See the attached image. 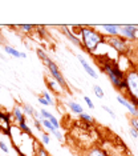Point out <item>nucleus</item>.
<instances>
[{
  "instance_id": "nucleus-1",
  "label": "nucleus",
  "mask_w": 138,
  "mask_h": 156,
  "mask_svg": "<svg viewBox=\"0 0 138 156\" xmlns=\"http://www.w3.org/2000/svg\"><path fill=\"white\" fill-rule=\"evenodd\" d=\"M100 68L102 69V72L109 77V80L112 81L113 87L117 88L118 91L126 92V84H125V72H122L119 69V67L117 66L116 62H113L110 59H100Z\"/></svg>"
},
{
  "instance_id": "nucleus-2",
  "label": "nucleus",
  "mask_w": 138,
  "mask_h": 156,
  "mask_svg": "<svg viewBox=\"0 0 138 156\" xmlns=\"http://www.w3.org/2000/svg\"><path fill=\"white\" fill-rule=\"evenodd\" d=\"M80 34H81V43L82 48L89 54L96 52V49L100 47L101 44L105 43L104 35L98 31H96L93 27H80Z\"/></svg>"
},
{
  "instance_id": "nucleus-3",
  "label": "nucleus",
  "mask_w": 138,
  "mask_h": 156,
  "mask_svg": "<svg viewBox=\"0 0 138 156\" xmlns=\"http://www.w3.org/2000/svg\"><path fill=\"white\" fill-rule=\"evenodd\" d=\"M36 54H37L39 58H40L42 62H44V64L47 66V68L49 69V72H51L52 77H53V79H55L56 81H57L59 86L61 87V88H68V86H66V81H65V79H64L61 71L59 69L57 64H56V63L53 62V60L48 56L47 52H45L44 49H41V48H37V49H36Z\"/></svg>"
},
{
  "instance_id": "nucleus-4",
  "label": "nucleus",
  "mask_w": 138,
  "mask_h": 156,
  "mask_svg": "<svg viewBox=\"0 0 138 156\" xmlns=\"http://www.w3.org/2000/svg\"><path fill=\"white\" fill-rule=\"evenodd\" d=\"M125 84H126V94L129 98H134L138 100V69L133 68L125 73Z\"/></svg>"
},
{
  "instance_id": "nucleus-5",
  "label": "nucleus",
  "mask_w": 138,
  "mask_h": 156,
  "mask_svg": "<svg viewBox=\"0 0 138 156\" xmlns=\"http://www.w3.org/2000/svg\"><path fill=\"white\" fill-rule=\"evenodd\" d=\"M104 40L109 47H112L116 52H118L119 55H126L127 51H129L127 40H125V39L121 37L119 35H117V36H105Z\"/></svg>"
},
{
  "instance_id": "nucleus-6",
  "label": "nucleus",
  "mask_w": 138,
  "mask_h": 156,
  "mask_svg": "<svg viewBox=\"0 0 138 156\" xmlns=\"http://www.w3.org/2000/svg\"><path fill=\"white\" fill-rule=\"evenodd\" d=\"M119 36L125 40H138V26L133 24H123L119 26Z\"/></svg>"
},
{
  "instance_id": "nucleus-7",
  "label": "nucleus",
  "mask_w": 138,
  "mask_h": 156,
  "mask_svg": "<svg viewBox=\"0 0 138 156\" xmlns=\"http://www.w3.org/2000/svg\"><path fill=\"white\" fill-rule=\"evenodd\" d=\"M116 99H117V101H118L119 104L123 105V107L127 109V112H129L130 115L133 116V118H138V108H137V107H134V105H133L129 100H127L125 96H122V95L119 94V95H117V98H116Z\"/></svg>"
},
{
  "instance_id": "nucleus-8",
  "label": "nucleus",
  "mask_w": 138,
  "mask_h": 156,
  "mask_svg": "<svg viewBox=\"0 0 138 156\" xmlns=\"http://www.w3.org/2000/svg\"><path fill=\"white\" fill-rule=\"evenodd\" d=\"M77 59H79L80 64L82 66V68L85 69V72H86L88 75H89L90 77H93V79H98V73L93 69V67H92L89 63H88V60L85 59L82 55H80V54H79V55H77Z\"/></svg>"
},
{
  "instance_id": "nucleus-9",
  "label": "nucleus",
  "mask_w": 138,
  "mask_h": 156,
  "mask_svg": "<svg viewBox=\"0 0 138 156\" xmlns=\"http://www.w3.org/2000/svg\"><path fill=\"white\" fill-rule=\"evenodd\" d=\"M61 30H62V34L66 36V39H68L69 41H72V43L76 45V47H80V48H82V43H81V40H80V37H77L76 35H74L72 31H70V28L68 26H62L61 27Z\"/></svg>"
},
{
  "instance_id": "nucleus-10",
  "label": "nucleus",
  "mask_w": 138,
  "mask_h": 156,
  "mask_svg": "<svg viewBox=\"0 0 138 156\" xmlns=\"http://www.w3.org/2000/svg\"><path fill=\"white\" fill-rule=\"evenodd\" d=\"M102 30L106 34V36H117V35H119V26H117V24H104Z\"/></svg>"
},
{
  "instance_id": "nucleus-11",
  "label": "nucleus",
  "mask_w": 138,
  "mask_h": 156,
  "mask_svg": "<svg viewBox=\"0 0 138 156\" xmlns=\"http://www.w3.org/2000/svg\"><path fill=\"white\" fill-rule=\"evenodd\" d=\"M86 156H109V155L106 154L104 148L98 147V145H93L86 151Z\"/></svg>"
},
{
  "instance_id": "nucleus-12",
  "label": "nucleus",
  "mask_w": 138,
  "mask_h": 156,
  "mask_svg": "<svg viewBox=\"0 0 138 156\" xmlns=\"http://www.w3.org/2000/svg\"><path fill=\"white\" fill-rule=\"evenodd\" d=\"M66 105H68V108H69L73 113H76V115H80V113H82V112H84V108H82V105H81L80 103H76V101L69 100Z\"/></svg>"
},
{
  "instance_id": "nucleus-13",
  "label": "nucleus",
  "mask_w": 138,
  "mask_h": 156,
  "mask_svg": "<svg viewBox=\"0 0 138 156\" xmlns=\"http://www.w3.org/2000/svg\"><path fill=\"white\" fill-rule=\"evenodd\" d=\"M12 116L15 118V120H16L17 123H20V122H25V116H24V112H23V109H21L19 105H15V107H13Z\"/></svg>"
},
{
  "instance_id": "nucleus-14",
  "label": "nucleus",
  "mask_w": 138,
  "mask_h": 156,
  "mask_svg": "<svg viewBox=\"0 0 138 156\" xmlns=\"http://www.w3.org/2000/svg\"><path fill=\"white\" fill-rule=\"evenodd\" d=\"M3 49H4L5 54L13 56V58H16V59H21V52L17 51L16 48H13V47H11V45H5V44H4V45H3Z\"/></svg>"
},
{
  "instance_id": "nucleus-15",
  "label": "nucleus",
  "mask_w": 138,
  "mask_h": 156,
  "mask_svg": "<svg viewBox=\"0 0 138 156\" xmlns=\"http://www.w3.org/2000/svg\"><path fill=\"white\" fill-rule=\"evenodd\" d=\"M17 28L21 30V32H24V34H31L36 27L32 26V24H20V26H17Z\"/></svg>"
},
{
  "instance_id": "nucleus-16",
  "label": "nucleus",
  "mask_w": 138,
  "mask_h": 156,
  "mask_svg": "<svg viewBox=\"0 0 138 156\" xmlns=\"http://www.w3.org/2000/svg\"><path fill=\"white\" fill-rule=\"evenodd\" d=\"M93 92H94V95L97 96L98 99H102L105 96V94H104V90L101 88V86H98V84H94L93 86Z\"/></svg>"
},
{
  "instance_id": "nucleus-17",
  "label": "nucleus",
  "mask_w": 138,
  "mask_h": 156,
  "mask_svg": "<svg viewBox=\"0 0 138 156\" xmlns=\"http://www.w3.org/2000/svg\"><path fill=\"white\" fill-rule=\"evenodd\" d=\"M23 112L27 113L28 116H33L35 112H36V109L32 107L31 104H23Z\"/></svg>"
},
{
  "instance_id": "nucleus-18",
  "label": "nucleus",
  "mask_w": 138,
  "mask_h": 156,
  "mask_svg": "<svg viewBox=\"0 0 138 156\" xmlns=\"http://www.w3.org/2000/svg\"><path fill=\"white\" fill-rule=\"evenodd\" d=\"M17 127H19V129H20V131H23L24 133L31 135V128L28 127L27 120H25V122H20V123H17Z\"/></svg>"
},
{
  "instance_id": "nucleus-19",
  "label": "nucleus",
  "mask_w": 138,
  "mask_h": 156,
  "mask_svg": "<svg viewBox=\"0 0 138 156\" xmlns=\"http://www.w3.org/2000/svg\"><path fill=\"white\" fill-rule=\"evenodd\" d=\"M41 95H42V98H44L45 100L48 101V104H49V105H55V100H53V98L51 96V92H48V91H44V92H42Z\"/></svg>"
},
{
  "instance_id": "nucleus-20",
  "label": "nucleus",
  "mask_w": 138,
  "mask_h": 156,
  "mask_svg": "<svg viewBox=\"0 0 138 156\" xmlns=\"http://www.w3.org/2000/svg\"><path fill=\"white\" fill-rule=\"evenodd\" d=\"M80 119H82V120H85V122H88V123H93L94 122V119L92 118L89 113H86V112L80 113Z\"/></svg>"
},
{
  "instance_id": "nucleus-21",
  "label": "nucleus",
  "mask_w": 138,
  "mask_h": 156,
  "mask_svg": "<svg viewBox=\"0 0 138 156\" xmlns=\"http://www.w3.org/2000/svg\"><path fill=\"white\" fill-rule=\"evenodd\" d=\"M102 109H104V111H105V112H108V113H109V116H110V118H112V119H114V120L117 119V116H116V112H114V111H113V109H112V108H109V107H108V105H102Z\"/></svg>"
},
{
  "instance_id": "nucleus-22",
  "label": "nucleus",
  "mask_w": 138,
  "mask_h": 156,
  "mask_svg": "<svg viewBox=\"0 0 138 156\" xmlns=\"http://www.w3.org/2000/svg\"><path fill=\"white\" fill-rule=\"evenodd\" d=\"M39 112H40L41 115H42V118H44V119H47V120H49V119H51L52 116H53L52 113L49 112L48 109H45V108H41V109H40V111H39Z\"/></svg>"
},
{
  "instance_id": "nucleus-23",
  "label": "nucleus",
  "mask_w": 138,
  "mask_h": 156,
  "mask_svg": "<svg viewBox=\"0 0 138 156\" xmlns=\"http://www.w3.org/2000/svg\"><path fill=\"white\" fill-rule=\"evenodd\" d=\"M84 101L86 103L88 107H89L90 109H94V103H93V100H92L89 96H86V95H85V96H84Z\"/></svg>"
},
{
  "instance_id": "nucleus-24",
  "label": "nucleus",
  "mask_w": 138,
  "mask_h": 156,
  "mask_svg": "<svg viewBox=\"0 0 138 156\" xmlns=\"http://www.w3.org/2000/svg\"><path fill=\"white\" fill-rule=\"evenodd\" d=\"M41 141L45 145H48L49 143H51V136H49L48 133H41Z\"/></svg>"
},
{
  "instance_id": "nucleus-25",
  "label": "nucleus",
  "mask_w": 138,
  "mask_h": 156,
  "mask_svg": "<svg viewBox=\"0 0 138 156\" xmlns=\"http://www.w3.org/2000/svg\"><path fill=\"white\" fill-rule=\"evenodd\" d=\"M35 156H49V154L44 150V148L39 147V148H37V151H36V154H35Z\"/></svg>"
},
{
  "instance_id": "nucleus-26",
  "label": "nucleus",
  "mask_w": 138,
  "mask_h": 156,
  "mask_svg": "<svg viewBox=\"0 0 138 156\" xmlns=\"http://www.w3.org/2000/svg\"><path fill=\"white\" fill-rule=\"evenodd\" d=\"M0 150H2L3 152H4V154H8V152H9L8 145H7V144H5L3 140H0Z\"/></svg>"
},
{
  "instance_id": "nucleus-27",
  "label": "nucleus",
  "mask_w": 138,
  "mask_h": 156,
  "mask_svg": "<svg viewBox=\"0 0 138 156\" xmlns=\"http://www.w3.org/2000/svg\"><path fill=\"white\" fill-rule=\"evenodd\" d=\"M129 133H130V136H132L133 139H138V132H137V129L134 128V127H130L129 128Z\"/></svg>"
},
{
  "instance_id": "nucleus-28",
  "label": "nucleus",
  "mask_w": 138,
  "mask_h": 156,
  "mask_svg": "<svg viewBox=\"0 0 138 156\" xmlns=\"http://www.w3.org/2000/svg\"><path fill=\"white\" fill-rule=\"evenodd\" d=\"M130 124H132V127H134V128L137 129V132H138V118H132L130 119Z\"/></svg>"
},
{
  "instance_id": "nucleus-29",
  "label": "nucleus",
  "mask_w": 138,
  "mask_h": 156,
  "mask_svg": "<svg viewBox=\"0 0 138 156\" xmlns=\"http://www.w3.org/2000/svg\"><path fill=\"white\" fill-rule=\"evenodd\" d=\"M37 100H39V103H40L41 105H49V104H48V101L45 100V99L42 98V96H39V99H37Z\"/></svg>"
},
{
  "instance_id": "nucleus-30",
  "label": "nucleus",
  "mask_w": 138,
  "mask_h": 156,
  "mask_svg": "<svg viewBox=\"0 0 138 156\" xmlns=\"http://www.w3.org/2000/svg\"><path fill=\"white\" fill-rule=\"evenodd\" d=\"M33 124H35V127H36V129H39V131H40V129L42 128V127H41V123H40V122H37L36 119L33 120Z\"/></svg>"
},
{
  "instance_id": "nucleus-31",
  "label": "nucleus",
  "mask_w": 138,
  "mask_h": 156,
  "mask_svg": "<svg viewBox=\"0 0 138 156\" xmlns=\"http://www.w3.org/2000/svg\"><path fill=\"white\" fill-rule=\"evenodd\" d=\"M21 59H27V54H25V52H21Z\"/></svg>"
},
{
  "instance_id": "nucleus-32",
  "label": "nucleus",
  "mask_w": 138,
  "mask_h": 156,
  "mask_svg": "<svg viewBox=\"0 0 138 156\" xmlns=\"http://www.w3.org/2000/svg\"><path fill=\"white\" fill-rule=\"evenodd\" d=\"M0 40H2V31H0Z\"/></svg>"
},
{
  "instance_id": "nucleus-33",
  "label": "nucleus",
  "mask_w": 138,
  "mask_h": 156,
  "mask_svg": "<svg viewBox=\"0 0 138 156\" xmlns=\"http://www.w3.org/2000/svg\"><path fill=\"white\" fill-rule=\"evenodd\" d=\"M0 90H2V87H0Z\"/></svg>"
}]
</instances>
